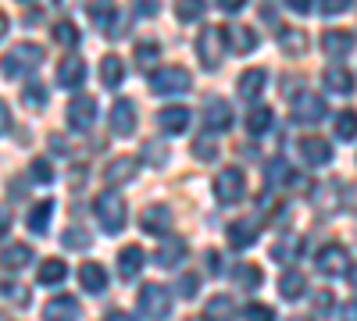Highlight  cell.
Wrapping results in <instances>:
<instances>
[{"label":"cell","mask_w":357,"mask_h":321,"mask_svg":"<svg viewBox=\"0 0 357 321\" xmlns=\"http://www.w3.org/2000/svg\"><path fill=\"white\" fill-rule=\"evenodd\" d=\"M43 65V47L36 43H18L11 47V54H4V61H0V72H4L8 79H22L29 72H36Z\"/></svg>","instance_id":"1"},{"label":"cell","mask_w":357,"mask_h":321,"mask_svg":"<svg viewBox=\"0 0 357 321\" xmlns=\"http://www.w3.org/2000/svg\"><path fill=\"white\" fill-rule=\"evenodd\" d=\"M151 90L158 97H178L190 90V72L183 65H165V68H154L151 72Z\"/></svg>","instance_id":"2"},{"label":"cell","mask_w":357,"mask_h":321,"mask_svg":"<svg viewBox=\"0 0 357 321\" xmlns=\"http://www.w3.org/2000/svg\"><path fill=\"white\" fill-rule=\"evenodd\" d=\"M93 211H97V221L104 225V232H111V236H114V232H122L126 228V200L122 196H118V193H100L97 196V203H93Z\"/></svg>","instance_id":"3"},{"label":"cell","mask_w":357,"mask_h":321,"mask_svg":"<svg viewBox=\"0 0 357 321\" xmlns=\"http://www.w3.org/2000/svg\"><path fill=\"white\" fill-rule=\"evenodd\" d=\"M222 54H225V29L222 25H207L200 40H197V57L207 72H215L222 65Z\"/></svg>","instance_id":"4"},{"label":"cell","mask_w":357,"mask_h":321,"mask_svg":"<svg viewBox=\"0 0 357 321\" xmlns=\"http://www.w3.org/2000/svg\"><path fill=\"white\" fill-rule=\"evenodd\" d=\"M136 304H139V311L151 318V321H165L168 311H172V293H168L161 282H146V285L139 289Z\"/></svg>","instance_id":"5"},{"label":"cell","mask_w":357,"mask_h":321,"mask_svg":"<svg viewBox=\"0 0 357 321\" xmlns=\"http://www.w3.org/2000/svg\"><path fill=\"white\" fill-rule=\"evenodd\" d=\"M243 193H247L243 168H225L215 175V200L218 203H236V200H243Z\"/></svg>","instance_id":"6"},{"label":"cell","mask_w":357,"mask_h":321,"mask_svg":"<svg viewBox=\"0 0 357 321\" xmlns=\"http://www.w3.org/2000/svg\"><path fill=\"white\" fill-rule=\"evenodd\" d=\"M325 114H329V107H325V100L321 97H314L311 90H304V93H296L293 97V118L296 122H304V125H318Z\"/></svg>","instance_id":"7"},{"label":"cell","mask_w":357,"mask_h":321,"mask_svg":"<svg viewBox=\"0 0 357 321\" xmlns=\"http://www.w3.org/2000/svg\"><path fill=\"white\" fill-rule=\"evenodd\" d=\"M314 268H318L321 275H343V272H350L347 250H343L340 243H325V246L314 253Z\"/></svg>","instance_id":"8"},{"label":"cell","mask_w":357,"mask_h":321,"mask_svg":"<svg viewBox=\"0 0 357 321\" xmlns=\"http://www.w3.org/2000/svg\"><path fill=\"white\" fill-rule=\"evenodd\" d=\"M93 118H97V100L89 97V93L72 97V104H68V125L75 132H86L89 125H93Z\"/></svg>","instance_id":"9"},{"label":"cell","mask_w":357,"mask_h":321,"mask_svg":"<svg viewBox=\"0 0 357 321\" xmlns=\"http://www.w3.org/2000/svg\"><path fill=\"white\" fill-rule=\"evenodd\" d=\"M86 15L93 18V25H100L107 36H118L122 29H118V8H114V0H89L86 4Z\"/></svg>","instance_id":"10"},{"label":"cell","mask_w":357,"mask_h":321,"mask_svg":"<svg viewBox=\"0 0 357 321\" xmlns=\"http://www.w3.org/2000/svg\"><path fill=\"white\" fill-rule=\"evenodd\" d=\"M86 82V61L79 54H65L61 61H57V86H65V90H75V86Z\"/></svg>","instance_id":"11"},{"label":"cell","mask_w":357,"mask_h":321,"mask_svg":"<svg viewBox=\"0 0 357 321\" xmlns=\"http://www.w3.org/2000/svg\"><path fill=\"white\" fill-rule=\"evenodd\" d=\"M200 122H204V129L222 132V129H229V125H232V107H229L225 100L211 97V100H207V107H204V114H200Z\"/></svg>","instance_id":"12"},{"label":"cell","mask_w":357,"mask_h":321,"mask_svg":"<svg viewBox=\"0 0 357 321\" xmlns=\"http://www.w3.org/2000/svg\"><path fill=\"white\" fill-rule=\"evenodd\" d=\"M139 228L146 232V236H165V232L172 228V211L165 208V203H154V208H146L139 214Z\"/></svg>","instance_id":"13"},{"label":"cell","mask_w":357,"mask_h":321,"mask_svg":"<svg viewBox=\"0 0 357 321\" xmlns=\"http://www.w3.org/2000/svg\"><path fill=\"white\" fill-rule=\"evenodd\" d=\"M136 129V104L132 100H114L111 107V132L114 136H132Z\"/></svg>","instance_id":"14"},{"label":"cell","mask_w":357,"mask_h":321,"mask_svg":"<svg viewBox=\"0 0 357 321\" xmlns=\"http://www.w3.org/2000/svg\"><path fill=\"white\" fill-rule=\"evenodd\" d=\"M225 43H229V50L232 54H250L261 40H257V33H254V29L250 25H225Z\"/></svg>","instance_id":"15"},{"label":"cell","mask_w":357,"mask_h":321,"mask_svg":"<svg viewBox=\"0 0 357 321\" xmlns=\"http://www.w3.org/2000/svg\"><path fill=\"white\" fill-rule=\"evenodd\" d=\"M158 125H161V132H165V136H178V132H186V125H190V107H183V104L165 107V111L158 114Z\"/></svg>","instance_id":"16"},{"label":"cell","mask_w":357,"mask_h":321,"mask_svg":"<svg viewBox=\"0 0 357 321\" xmlns=\"http://www.w3.org/2000/svg\"><path fill=\"white\" fill-rule=\"evenodd\" d=\"M43 321H79V300L75 297H54L43 307Z\"/></svg>","instance_id":"17"},{"label":"cell","mask_w":357,"mask_h":321,"mask_svg":"<svg viewBox=\"0 0 357 321\" xmlns=\"http://www.w3.org/2000/svg\"><path fill=\"white\" fill-rule=\"evenodd\" d=\"M301 157H304L307 164H314V168L329 164V161H333L329 139H321V136H307V139H301Z\"/></svg>","instance_id":"18"},{"label":"cell","mask_w":357,"mask_h":321,"mask_svg":"<svg viewBox=\"0 0 357 321\" xmlns=\"http://www.w3.org/2000/svg\"><path fill=\"white\" fill-rule=\"evenodd\" d=\"M136 171H139V161H136V157H114V161L107 164V171H104V179H107L111 186H126V182L136 179Z\"/></svg>","instance_id":"19"},{"label":"cell","mask_w":357,"mask_h":321,"mask_svg":"<svg viewBox=\"0 0 357 321\" xmlns=\"http://www.w3.org/2000/svg\"><path fill=\"white\" fill-rule=\"evenodd\" d=\"M307 33L304 29H296V25H286V29H279V47H282V54H289V57H304L307 54Z\"/></svg>","instance_id":"20"},{"label":"cell","mask_w":357,"mask_h":321,"mask_svg":"<svg viewBox=\"0 0 357 321\" xmlns=\"http://www.w3.org/2000/svg\"><path fill=\"white\" fill-rule=\"evenodd\" d=\"M257 221H250V218H240V221H229V228H225V236H229V243L236 246V250H243V246H250L254 240H257Z\"/></svg>","instance_id":"21"},{"label":"cell","mask_w":357,"mask_h":321,"mask_svg":"<svg viewBox=\"0 0 357 321\" xmlns=\"http://www.w3.org/2000/svg\"><path fill=\"white\" fill-rule=\"evenodd\" d=\"M79 285L86 289V293H104L107 289V272L97 265V260H86V265L79 268Z\"/></svg>","instance_id":"22"},{"label":"cell","mask_w":357,"mask_h":321,"mask_svg":"<svg viewBox=\"0 0 357 321\" xmlns=\"http://www.w3.org/2000/svg\"><path fill=\"white\" fill-rule=\"evenodd\" d=\"M183 260H186V243H183V240L161 243L158 253H154V265H158V268H178Z\"/></svg>","instance_id":"23"},{"label":"cell","mask_w":357,"mask_h":321,"mask_svg":"<svg viewBox=\"0 0 357 321\" xmlns=\"http://www.w3.org/2000/svg\"><path fill=\"white\" fill-rule=\"evenodd\" d=\"M264 79H268L264 68H247V72L240 75V97L254 104V100L264 93Z\"/></svg>","instance_id":"24"},{"label":"cell","mask_w":357,"mask_h":321,"mask_svg":"<svg viewBox=\"0 0 357 321\" xmlns=\"http://www.w3.org/2000/svg\"><path fill=\"white\" fill-rule=\"evenodd\" d=\"M321 82L329 86L333 93H343V97H350V93H354V75H350L347 68H340V65L325 68V72H321Z\"/></svg>","instance_id":"25"},{"label":"cell","mask_w":357,"mask_h":321,"mask_svg":"<svg viewBox=\"0 0 357 321\" xmlns=\"http://www.w3.org/2000/svg\"><path fill=\"white\" fill-rule=\"evenodd\" d=\"M126 79V65H122V57L118 54H107L104 61H100V82L107 86V90H118Z\"/></svg>","instance_id":"26"},{"label":"cell","mask_w":357,"mask_h":321,"mask_svg":"<svg viewBox=\"0 0 357 321\" xmlns=\"http://www.w3.org/2000/svg\"><path fill=\"white\" fill-rule=\"evenodd\" d=\"M354 47V36L350 33H340V29H329V33L321 36V50L329 54V57H347Z\"/></svg>","instance_id":"27"},{"label":"cell","mask_w":357,"mask_h":321,"mask_svg":"<svg viewBox=\"0 0 357 321\" xmlns=\"http://www.w3.org/2000/svg\"><path fill=\"white\" fill-rule=\"evenodd\" d=\"M29 260H33V250H29L25 243H11V246H4V253H0V268L18 272V268L29 265Z\"/></svg>","instance_id":"28"},{"label":"cell","mask_w":357,"mask_h":321,"mask_svg":"<svg viewBox=\"0 0 357 321\" xmlns=\"http://www.w3.org/2000/svg\"><path fill=\"white\" fill-rule=\"evenodd\" d=\"M139 268H143V250L139 246H122V253H118V275L136 279Z\"/></svg>","instance_id":"29"},{"label":"cell","mask_w":357,"mask_h":321,"mask_svg":"<svg viewBox=\"0 0 357 321\" xmlns=\"http://www.w3.org/2000/svg\"><path fill=\"white\" fill-rule=\"evenodd\" d=\"M65 275H68V265H65L61 257H50V260H43V265H40L36 282L40 285H57V282H65Z\"/></svg>","instance_id":"30"},{"label":"cell","mask_w":357,"mask_h":321,"mask_svg":"<svg viewBox=\"0 0 357 321\" xmlns=\"http://www.w3.org/2000/svg\"><path fill=\"white\" fill-rule=\"evenodd\" d=\"M236 318V307L229 297H211L204 307V321H232Z\"/></svg>","instance_id":"31"},{"label":"cell","mask_w":357,"mask_h":321,"mask_svg":"<svg viewBox=\"0 0 357 321\" xmlns=\"http://www.w3.org/2000/svg\"><path fill=\"white\" fill-rule=\"evenodd\" d=\"M301 246H304L301 236H286V240H279V243L272 246V260H279V265H289V260L301 257Z\"/></svg>","instance_id":"32"},{"label":"cell","mask_w":357,"mask_h":321,"mask_svg":"<svg viewBox=\"0 0 357 321\" xmlns=\"http://www.w3.org/2000/svg\"><path fill=\"white\" fill-rule=\"evenodd\" d=\"M50 214H54V200H40L33 211H29V228L36 232V236H43L47 225H50Z\"/></svg>","instance_id":"33"},{"label":"cell","mask_w":357,"mask_h":321,"mask_svg":"<svg viewBox=\"0 0 357 321\" xmlns=\"http://www.w3.org/2000/svg\"><path fill=\"white\" fill-rule=\"evenodd\" d=\"M279 293H282V300H301L304 297V275L301 272H282Z\"/></svg>","instance_id":"34"},{"label":"cell","mask_w":357,"mask_h":321,"mask_svg":"<svg viewBox=\"0 0 357 321\" xmlns=\"http://www.w3.org/2000/svg\"><path fill=\"white\" fill-rule=\"evenodd\" d=\"M207 11V0H175V18L178 22H200Z\"/></svg>","instance_id":"35"},{"label":"cell","mask_w":357,"mask_h":321,"mask_svg":"<svg viewBox=\"0 0 357 321\" xmlns=\"http://www.w3.org/2000/svg\"><path fill=\"white\" fill-rule=\"evenodd\" d=\"M268 125H272V107L257 104V107L247 114V132H250V136H261V132H268Z\"/></svg>","instance_id":"36"},{"label":"cell","mask_w":357,"mask_h":321,"mask_svg":"<svg viewBox=\"0 0 357 321\" xmlns=\"http://www.w3.org/2000/svg\"><path fill=\"white\" fill-rule=\"evenodd\" d=\"M22 104L29 111H43L47 107V86L43 82H29L25 90H22Z\"/></svg>","instance_id":"37"},{"label":"cell","mask_w":357,"mask_h":321,"mask_svg":"<svg viewBox=\"0 0 357 321\" xmlns=\"http://www.w3.org/2000/svg\"><path fill=\"white\" fill-rule=\"evenodd\" d=\"M264 182L268 186H286L289 182V164L282 157H272V161H268V168H264Z\"/></svg>","instance_id":"38"},{"label":"cell","mask_w":357,"mask_h":321,"mask_svg":"<svg viewBox=\"0 0 357 321\" xmlns=\"http://www.w3.org/2000/svg\"><path fill=\"white\" fill-rule=\"evenodd\" d=\"M158 54H161V47H158L154 40H146V43H136V65L151 72V68L158 65Z\"/></svg>","instance_id":"39"},{"label":"cell","mask_w":357,"mask_h":321,"mask_svg":"<svg viewBox=\"0 0 357 321\" xmlns=\"http://www.w3.org/2000/svg\"><path fill=\"white\" fill-rule=\"evenodd\" d=\"M50 36L57 40V43H61V47H75L79 43V29L72 25V22H54V29H50Z\"/></svg>","instance_id":"40"},{"label":"cell","mask_w":357,"mask_h":321,"mask_svg":"<svg viewBox=\"0 0 357 321\" xmlns=\"http://www.w3.org/2000/svg\"><path fill=\"white\" fill-rule=\"evenodd\" d=\"M232 279L240 282L243 289H254V285H261V279H264V275H261V268H257V265H240V268H232Z\"/></svg>","instance_id":"41"},{"label":"cell","mask_w":357,"mask_h":321,"mask_svg":"<svg viewBox=\"0 0 357 321\" xmlns=\"http://www.w3.org/2000/svg\"><path fill=\"white\" fill-rule=\"evenodd\" d=\"M336 136L340 139H354L357 136V114L354 111H340L336 114Z\"/></svg>","instance_id":"42"},{"label":"cell","mask_w":357,"mask_h":321,"mask_svg":"<svg viewBox=\"0 0 357 321\" xmlns=\"http://www.w3.org/2000/svg\"><path fill=\"white\" fill-rule=\"evenodd\" d=\"M333 293H329V289H321V293H314V300H311V311L318 314V318H329L333 314Z\"/></svg>","instance_id":"43"},{"label":"cell","mask_w":357,"mask_h":321,"mask_svg":"<svg viewBox=\"0 0 357 321\" xmlns=\"http://www.w3.org/2000/svg\"><path fill=\"white\" fill-rule=\"evenodd\" d=\"M29 175H33L36 182H54V168H50V161H43V157H36L33 164H29Z\"/></svg>","instance_id":"44"},{"label":"cell","mask_w":357,"mask_h":321,"mask_svg":"<svg viewBox=\"0 0 357 321\" xmlns=\"http://www.w3.org/2000/svg\"><path fill=\"white\" fill-rule=\"evenodd\" d=\"M193 157L215 161V157H218V143H215V139H197V143H193Z\"/></svg>","instance_id":"45"},{"label":"cell","mask_w":357,"mask_h":321,"mask_svg":"<svg viewBox=\"0 0 357 321\" xmlns=\"http://www.w3.org/2000/svg\"><path fill=\"white\" fill-rule=\"evenodd\" d=\"M243 318H247V321H275V311L268 307V304H250V307L243 311Z\"/></svg>","instance_id":"46"},{"label":"cell","mask_w":357,"mask_h":321,"mask_svg":"<svg viewBox=\"0 0 357 321\" xmlns=\"http://www.w3.org/2000/svg\"><path fill=\"white\" fill-rule=\"evenodd\" d=\"M0 293H4L8 300H15V304H29V300H33V297H29V289H22L15 282H0Z\"/></svg>","instance_id":"47"},{"label":"cell","mask_w":357,"mask_h":321,"mask_svg":"<svg viewBox=\"0 0 357 321\" xmlns=\"http://www.w3.org/2000/svg\"><path fill=\"white\" fill-rule=\"evenodd\" d=\"M65 246H68V250H86V246H89V232L68 228V232H65Z\"/></svg>","instance_id":"48"},{"label":"cell","mask_w":357,"mask_h":321,"mask_svg":"<svg viewBox=\"0 0 357 321\" xmlns=\"http://www.w3.org/2000/svg\"><path fill=\"white\" fill-rule=\"evenodd\" d=\"M350 4L354 0H321V15H343V11H350Z\"/></svg>","instance_id":"49"},{"label":"cell","mask_w":357,"mask_h":321,"mask_svg":"<svg viewBox=\"0 0 357 321\" xmlns=\"http://www.w3.org/2000/svg\"><path fill=\"white\" fill-rule=\"evenodd\" d=\"M197 275H183V279H178V297H193L197 293Z\"/></svg>","instance_id":"50"},{"label":"cell","mask_w":357,"mask_h":321,"mask_svg":"<svg viewBox=\"0 0 357 321\" xmlns=\"http://www.w3.org/2000/svg\"><path fill=\"white\" fill-rule=\"evenodd\" d=\"M215 4H218L222 11H229V15H236V11H243V8H247V0H215Z\"/></svg>","instance_id":"51"},{"label":"cell","mask_w":357,"mask_h":321,"mask_svg":"<svg viewBox=\"0 0 357 321\" xmlns=\"http://www.w3.org/2000/svg\"><path fill=\"white\" fill-rule=\"evenodd\" d=\"M136 15H158V0H136Z\"/></svg>","instance_id":"52"},{"label":"cell","mask_w":357,"mask_h":321,"mask_svg":"<svg viewBox=\"0 0 357 321\" xmlns=\"http://www.w3.org/2000/svg\"><path fill=\"white\" fill-rule=\"evenodd\" d=\"M11 129V111H8V104L4 100H0V136H4Z\"/></svg>","instance_id":"53"},{"label":"cell","mask_w":357,"mask_h":321,"mask_svg":"<svg viewBox=\"0 0 357 321\" xmlns=\"http://www.w3.org/2000/svg\"><path fill=\"white\" fill-rule=\"evenodd\" d=\"M286 8L296 11V15H307L311 11V0H286Z\"/></svg>","instance_id":"54"},{"label":"cell","mask_w":357,"mask_h":321,"mask_svg":"<svg viewBox=\"0 0 357 321\" xmlns=\"http://www.w3.org/2000/svg\"><path fill=\"white\" fill-rule=\"evenodd\" d=\"M343 208L357 214V186H350V189H347V196H343Z\"/></svg>","instance_id":"55"},{"label":"cell","mask_w":357,"mask_h":321,"mask_svg":"<svg viewBox=\"0 0 357 321\" xmlns=\"http://www.w3.org/2000/svg\"><path fill=\"white\" fill-rule=\"evenodd\" d=\"M343 321H357V300H350V304H343V314H340Z\"/></svg>","instance_id":"56"},{"label":"cell","mask_w":357,"mask_h":321,"mask_svg":"<svg viewBox=\"0 0 357 321\" xmlns=\"http://www.w3.org/2000/svg\"><path fill=\"white\" fill-rule=\"evenodd\" d=\"M104 321H136L132 314H126V311H107L104 314Z\"/></svg>","instance_id":"57"},{"label":"cell","mask_w":357,"mask_h":321,"mask_svg":"<svg viewBox=\"0 0 357 321\" xmlns=\"http://www.w3.org/2000/svg\"><path fill=\"white\" fill-rule=\"evenodd\" d=\"M146 154H151L154 161H165V154H161V147H146Z\"/></svg>","instance_id":"58"},{"label":"cell","mask_w":357,"mask_h":321,"mask_svg":"<svg viewBox=\"0 0 357 321\" xmlns=\"http://www.w3.org/2000/svg\"><path fill=\"white\" fill-rule=\"evenodd\" d=\"M4 33H8V15L0 11V40H4Z\"/></svg>","instance_id":"59"},{"label":"cell","mask_w":357,"mask_h":321,"mask_svg":"<svg viewBox=\"0 0 357 321\" xmlns=\"http://www.w3.org/2000/svg\"><path fill=\"white\" fill-rule=\"evenodd\" d=\"M4 232H8V214L0 211V236H4Z\"/></svg>","instance_id":"60"},{"label":"cell","mask_w":357,"mask_h":321,"mask_svg":"<svg viewBox=\"0 0 357 321\" xmlns=\"http://www.w3.org/2000/svg\"><path fill=\"white\" fill-rule=\"evenodd\" d=\"M350 285H354V289H357V265H354V268H350Z\"/></svg>","instance_id":"61"},{"label":"cell","mask_w":357,"mask_h":321,"mask_svg":"<svg viewBox=\"0 0 357 321\" xmlns=\"http://www.w3.org/2000/svg\"><path fill=\"white\" fill-rule=\"evenodd\" d=\"M0 321H11V318H8V314H0Z\"/></svg>","instance_id":"62"}]
</instances>
